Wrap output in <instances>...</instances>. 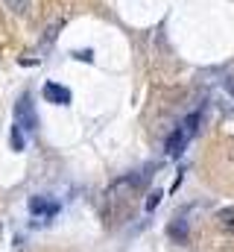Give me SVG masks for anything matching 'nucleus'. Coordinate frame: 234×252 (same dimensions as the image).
Here are the masks:
<instances>
[{
    "instance_id": "obj_6",
    "label": "nucleus",
    "mask_w": 234,
    "mask_h": 252,
    "mask_svg": "<svg viewBox=\"0 0 234 252\" xmlns=\"http://www.w3.org/2000/svg\"><path fill=\"white\" fill-rule=\"evenodd\" d=\"M3 3L15 15H29V9H32V0H3Z\"/></svg>"
},
{
    "instance_id": "obj_2",
    "label": "nucleus",
    "mask_w": 234,
    "mask_h": 252,
    "mask_svg": "<svg viewBox=\"0 0 234 252\" xmlns=\"http://www.w3.org/2000/svg\"><path fill=\"white\" fill-rule=\"evenodd\" d=\"M44 97L47 103H56V106H70V88L58 85V82H44Z\"/></svg>"
},
{
    "instance_id": "obj_8",
    "label": "nucleus",
    "mask_w": 234,
    "mask_h": 252,
    "mask_svg": "<svg viewBox=\"0 0 234 252\" xmlns=\"http://www.w3.org/2000/svg\"><path fill=\"white\" fill-rule=\"evenodd\" d=\"M217 220H220L223 226H234V205H229V208H220V211H217Z\"/></svg>"
},
{
    "instance_id": "obj_4",
    "label": "nucleus",
    "mask_w": 234,
    "mask_h": 252,
    "mask_svg": "<svg viewBox=\"0 0 234 252\" xmlns=\"http://www.w3.org/2000/svg\"><path fill=\"white\" fill-rule=\"evenodd\" d=\"M29 211L32 214H44V217H53L58 211V205L53 199H44V196H35V199H29Z\"/></svg>"
},
{
    "instance_id": "obj_5",
    "label": "nucleus",
    "mask_w": 234,
    "mask_h": 252,
    "mask_svg": "<svg viewBox=\"0 0 234 252\" xmlns=\"http://www.w3.org/2000/svg\"><path fill=\"white\" fill-rule=\"evenodd\" d=\"M167 235L173 238L176 244H187V235H190V226H187V220H173L170 226H167Z\"/></svg>"
},
{
    "instance_id": "obj_12",
    "label": "nucleus",
    "mask_w": 234,
    "mask_h": 252,
    "mask_svg": "<svg viewBox=\"0 0 234 252\" xmlns=\"http://www.w3.org/2000/svg\"><path fill=\"white\" fill-rule=\"evenodd\" d=\"M226 91L234 97V79H226Z\"/></svg>"
},
{
    "instance_id": "obj_1",
    "label": "nucleus",
    "mask_w": 234,
    "mask_h": 252,
    "mask_svg": "<svg viewBox=\"0 0 234 252\" xmlns=\"http://www.w3.org/2000/svg\"><path fill=\"white\" fill-rule=\"evenodd\" d=\"M15 118H18V126H27V129H35L38 126V115H35V109H32V103L27 97L15 106Z\"/></svg>"
},
{
    "instance_id": "obj_10",
    "label": "nucleus",
    "mask_w": 234,
    "mask_h": 252,
    "mask_svg": "<svg viewBox=\"0 0 234 252\" xmlns=\"http://www.w3.org/2000/svg\"><path fill=\"white\" fill-rule=\"evenodd\" d=\"M24 144H27V141H24V135H21V126L15 124L12 126V150H24Z\"/></svg>"
},
{
    "instance_id": "obj_11",
    "label": "nucleus",
    "mask_w": 234,
    "mask_h": 252,
    "mask_svg": "<svg viewBox=\"0 0 234 252\" xmlns=\"http://www.w3.org/2000/svg\"><path fill=\"white\" fill-rule=\"evenodd\" d=\"M73 56H76L79 62H94V53H91V50H79V53H73Z\"/></svg>"
},
{
    "instance_id": "obj_9",
    "label": "nucleus",
    "mask_w": 234,
    "mask_h": 252,
    "mask_svg": "<svg viewBox=\"0 0 234 252\" xmlns=\"http://www.w3.org/2000/svg\"><path fill=\"white\" fill-rule=\"evenodd\" d=\"M161 196H164V190H152V193L146 196V205H144V208H146V211H155L158 202H161Z\"/></svg>"
},
{
    "instance_id": "obj_7",
    "label": "nucleus",
    "mask_w": 234,
    "mask_h": 252,
    "mask_svg": "<svg viewBox=\"0 0 234 252\" xmlns=\"http://www.w3.org/2000/svg\"><path fill=\"white\" fill-rule=\"evenodd\" d=\"M199 121H202V115H199V112H193V115H187V118H184L181 129H184L187 135H196V129H199Z\"/></svg>"
},
{
    "instance_id": "obj_3",
    "label": "nucleus",
    "mask_w": 234,
    "mask_h": 252,
    "mask_svg": "<svg viewBox=\"0 0 234 252\" xmlns=\"http://www.w3.org/2000/svg\"><path fill=\"white\" fill-rule=\"evenodd\" d=\"M187 138H190V135H187L181 126H178V129H173V132L167 135V141H164L167 156H173V158H176V156H181V153H184V147H187Z\"/></svg>"
}]
</instances>
